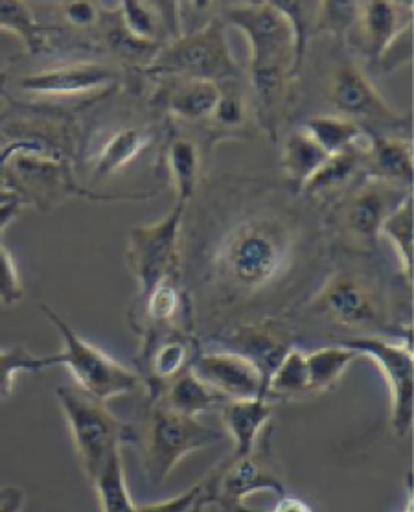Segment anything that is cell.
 I'll return each instance as SVG.
<instances>
[{"label":"cell","instance_id":"1","mask_svg":"<svg viewBox=\"0 0 414 512\" xmlns=\"http://www.w3.org/2000/svg\"><path fill=\"white\" fill-rule=\"evenodd\" d=\"M293 245L288 222L267 214L243 220L219 245V279L230 290L258 293L286 271Z\"/></svg>","mask_w":414,"mask_h":512},{"label":"cell","instance_id":"2","mask_svg":"<svg viewBox=\"0 0 414 512\" xmlns=\"http://www.w3.org/2000/svg\"><path fill=\"white\" fill-rule=\"evenodd\" d=\"M56 398L69 424L85 478L92 485L107 465L122 455V444L129 441L131 428L107 404L81 393L78 387L59 385Z\"/></svg>","mask_w":414,"mask_h":512},{"label":"cell","instance_id":"3","mask_svg":"<svg viewBox=\"0 0 414 512\" xmlns=\"http://www.w3.org/2000/svg\"><path fill=\"white\" fill-rule=\"evenodd\" d=\"M41 314H45L46 319L56 326L59 336L63 339L61 352L46 354L48 367H67L81 393L107 404L116 396L135 393L142 385V378L137 371L129 369L124 363L105 354L104 350L81 338L56 310L41 304Z\"/></svg>","mask_w":414,"mask_h":512},{"label":"cell","instance_id":"4","mask_svg":"<svg viewBox=\"0 0 414 512\" xmlns=\"http://www.w3.org/2000/svg\"><path fill=\"white\" fill-rule=\"evenodd\" d=\"M221 437V431L196 417H186L153 402L137 439L144 476L150 485L159 487L184 457L219 443Z\"/></svg>","mask_w":414,"mask_h":512},{"label":"cell","instance_id":"5","mask_svg":"<svg viewBox=\"0 0 414 512\" xmlns=\"http://www.w3.org/2000/svg\"><path fill=\"white\" fill-rule=\"evenodd\" d=\"M146 70L153 76L175 80H238V67L230 54L223 24L208 21L203 28L159 48Z\"/></svg>","mask_w":414,"mask_h":512},{"label":"cell","instance_id":"6","mask_svg":"<svg viewBox=\"0 0 414 512\" xmlns=\"http://www.w3.org/2000/svg\"><path fill=\"white\" fill-rule=\"evenodd\" d=\"M207 498L221 507H238L258 492L276 498L288 494L282 466L273 452V426H269L249 454L229 455L207 478Z\"/></svg>","mask_w":414,"mask_h":512},{"label":"cell","instance_id":"7","mask_svg":"<svg viewBox=\"0 0 414 512\" xmlns=\"http://www.w3.org/2000/svg\"><path fill=\"white\" fill-rule=\"evenodd\" d=\"M227 19L242 30L251 48V70L293 72L300 65L297 32L275 2H249L227 12Z\"/></svg>","mask_w":414,"mask_h":512},{"label":"cell","instance_id":"8","mask_svg":"<svg viewBox=\"0 0 414 512\" xmlns=\"http://www.w3.org/2000/svg\"><path fill=\"white\" fill-rule=\"evenodd\" d=\"M2 185L13 190L21 203L46 210L72 196L78 188L65 157L17 150L2 172Z\"/></svg>","mask_w":414,"mask_h":512},{"label":"cell","instance_id":"9","mask_svg":"<svg viewBox=\"0 0 414 512\" xmlns=\"http://www.w3.org/2000/svg\"><path fill=\"white\" fill-rule=\"evenodd\" d=\"M357 356H368L378 365L391 395V426L396 437H405L413 428L414 360L413 338L389 341L359 338L343 343Z\"/></svg>","mask_w":414,"mask_h":512},{"label":"cell","instance_id":"10","mask_svg":"<svg viewBox=\"0 0 414 512\" xmlns=\"http://www.w3.org/2000/svg\"><path fill=\"white\" fill-rule=\"evenodd\" d=\"M184 209V205L177 203L159 222L138 225L129 233L127 262L137 279L142 299L159 282L170 279L177 258Z\"/></svg>","mask_w":414,"mask_h":512},{"label":"cell","instance_id":"11","mask_svg":"<svg viewBox=\"0 0 414 512\" xmlns=\"http://www.w3.org/2000/svg\"><path fill=\"white\" fill-rule=\"evenodd\" d=\"M311 310L326 321L356 330H387L389 314L378 291L363 280L339 273L322 284Z\"/></svg>","mask_w":414,"mask_h":512},{"label":"cell","instance_id":"12","mask_svg":"<svg viewBox=\"0 0 414 512\" xmlns=\"http://www.w3.org/2000/svg\"><path fill=\"white\" fill-rule=\"evenodd\" d=\"M118 78V70L107 63L74 61L24 74L15 82V89L39 100H76L109 91Z\"/></svg>","mask_w":414,"mask_h":512},{"label":"cell","instance_id":"13","mask_svg":"<svg viewBox=\"0 0 414 512\" xmlns=\"http://www.w3.org/2000/svg\"><path fill=\"white\" fill-rule=\"evenodd\" d=\"M190 369L227 400L262 395V378L258 369L242 354L232 350H214L197 354Z\"/></svg>","mask_w":414,"mask_h":512},{"label":"cell","instance_id":"14","mask_svg":"<svg viewBox=\"0 0 414 512\" xmlns=\"http://www.w3.org/2000/svg\"><path fill=\"white\" fill-rule=\"evenodd\" d=\"M330 96L341 117L352 120L361 118L381 124L402 122V115L381 96L374 83L354 63L345 65L335 74Z\"/></svg>","mask_w":414,"mask_h":512},{"label":"cell","instance_id":"15","mask_svg":"<svg viewBox=\"0 0 414 512\" xmlns=\"http://www.w3.org/2000/svg\"><path fill=\"white\" fill-rule=\"evenodd\" d=\"M409 192L381 179H372L367 187L357 190L346 209L345 222L348 233L363 245H374L380 238L381 225L389 218Z\"/></svg>","mask_w":414,"mask_h":512},{"label":"cell","instance_id":"16","mask_svg":"<svg viewBox=\"0 0 414 512\" xmlns=\"http://www.w3.org/2000/svg\"><path fill=\"white\" fill-rule=\"evenodd\" d=\"M293 336L288 328L275 321H264L254 325L243 326L236 330L229 339L232 352L245 356L258 369L262 378V395L265 398L267 382L275 373L278 363L293 349Z\"/></svg>","mask_w":414,"mask_h":512},{"label":"cell","instance_id":"17","mask_svg":"<svg viewBox=\"0 0 414 512\" xmlns=\"http://www.w3.org/2000/svg\"><path fill=\"white\" fill-rule=\"evenodd\" d=\"M223 430L234 443V455L249 454L275 417V406L267 398H240L225 400L219 408Z\"/></svg>","mask_w":414,"mask_h":512},{"label":"cell","instance_id":"18","mask_svg":"<svg viewBox=\"0 0 414 512\" xmlns=\"http://www.w3.org/2000/svg\"><path fill=\"white\" fill-rule=\"evenodd\" d=\"M151 393L153 402H159L164 408L196 419H199V415L219 411L227 400L207 382H203L192 369H186L166 384L153 387Z\"/></svg>","mask_w":414,"mask_h":512},{"label":"cell","instance_id":"19","mask_svg":"<svg viewBox=\"0 0 414 512\" xmlns=\"http://www.w3.org/2000/svg\"><path fill=\"white\" fill-rule=\"evenodd\" d=\"M400 6L387 0H370L359 4V26L363 32V41L372 59H383L394 47V43L409 30V24L402 23Z\"/></svg>","mask_w":414,"mask_h":512},{"label":"cell","instance_id":"20","mask_svg":"<svg viewBox=\"0 0 414 512\" xmlns=\"http://www.w3.org/2000/svg\"><path fill=\"white\" fill-rule=\"evenodd\" d=\"M151 142L153 133L150 129H118L105 140L102 148L94 155L89 168L91 181L102 183L105 179L122 172L126 166L140 157V153L146 152Z\"/></svg>","mask_w":414,"mask_h":512},{"label":"cell","instance_id":"21","mask_svg":"<svg viewBox=\"0 0 414 512\" xmlns=\"http://www.w3.org/2000/svg\"><path fill=\"white\" fill-rule=\"evenodd\" d=\"M218 102L219 85L208 80H175L162 96L170 115L190 122L212 118Z\"/></svg>","mask_w":414,"mask_h":512},{"label":"cell","instance_id":"22","mask_svg":"<svg viewBox=\"0 0 414 512\" xmlns=\"http://www.w3.org/2000/svg\"><path fill=\"white\" fill-rule=\"evenodd\" d=\"M368 155L378 172V179L394 187L413 185V144L392 137H372Z\"/></svg>","mask_w":414,"mask_h":512},{"label":"cell","instance_id":"23","mask_svg":"<svg viewBox=\"0 0 414 512\" xmlns=\"http://www.w3.org/2000/svg\"><path fill=\"white\" fill-rule=\"evenodd\" d=\"M357 358H359L357 352L348 349L343 343L308 352L306 354L308 395L324 393L330 387H334Z\"/></svg>","mask_w":414,"mask_h":512},{"label":"cell","instance_id":"24","mask_svg":"<svg viewBox=\"0 0 414 512\" xmlns=\"http://www.w3.org/2000/svg\"><path fill=\"white\" fill-rule=\"evenodd\" d=\"M330 155L322 150L321 146L311 139L306 131H295L289 135L284 148H282V166L288 175L291 185L304 188L322 163Z\"/></svg>","mask_w":414,"mask_h":512},{"label":"cell","instance_id":"25","mask_svg":"<svg viewBox=\"0 0 414 512\" xmlns=\"http://www.w3.org/2000/svg\"><path fill=\"white\" fill-rule=\"evenodd\" d=\"M0 32L17 35L30 54H39L50 43V30L35 19L30 4L0 0Z\"/></svg>","mask_w":414,"mask_h":512},{"label":"cell","instance_id":"26","mask_svg":"<svg viewBox=\"0 0 414 512\" xmlns=\"http://www.w3.org/2000/svg\"><path fill=\"white\" fill-rule=\"evenodd\" d=\"M166 163L172 175L173 188L177 190V203L186 207L194 196L201 170V155L196 142L190 139L173 140L166 152Z\"/></svg>","mask_w":414,"mask_h":512},{"label":"cell","instance_id":"27","mask_svg":"<svg viewBox=\"0 0 414 512\" xmlns=\"http://www.w3.org/2000/svg\"><path fill=\"white\" fill-rule=\"evenodd\" d=\"M304 131L328 155L352 152L363 137V129L356 120L346 117H315L304 124Z\"/></svg>","mask_w":414,"mask_h":512},{"label":"cell","instance_id":"28","mask_svg":"<svg viewBox=\"0 0 414 512\" xmlns=\"http://www.w3.org/2000/svg\"><path fill=\"white\" fill-rule=\"evenodd\" d=\"M194 358L196 354L192 352L190 339L162 338L150 352L151 389L190 369Z\"/></svg>","mask_w":414,"mask_h":512},{"label":"cell","instance_id":"29","mask_svg":"<svg viewBox=\"0 0 414 512\" xmlns=\"http://www.w3.org/2000/svg\"><path fill=\"white\" fill-rule=\"evenodd\" d=\"M380 236L391 242L402 264L403 275L413 286V194L392 210L381 225Z\"/></svg>","mask_w":414,"mask_h":512},{"label":"cell","instance_id":"30","mask_svg":"<svg viewBox=\"0 0 414 512\" xmlns=\"http://www.w3.org/2000/svg\"><path fill=\"white\" fill-rule=\"evenodd\" d=\"M98 494L102 512H137V503L127 490L126 472L122 455L115 457L104 472L92 483Z\"/></svg>","mask_w":414,"mask_h":512},{"label":"cell","instance_id":"31","mask_svg":"<svg viewBox=\"0 0 414 512\" xmlns=\"http://www.w3.org/2000/svg\"><path fill=\"white\" fill-rule=\"evenodd\" d=\"M282 396V398H293V396L308 395V373H306V352L299 349H291L282 358L271 374L267 382V396Z\"/></svg>","mask_w":414,"mask_h":512},{"label":"cell","instance_id":"32","mask_svg":"<svg viewBox=\"0 0 414 512\" xmlns=\"http://www.w3.org/2000/svg\"><path fill=\"white\" fill-rule=\"evenodd\" d=\"M45 369H48L46 356H35L21 345L0 349V398H10L17 374L43 373Z\"/></svg>","mask_w":414,"mask_h":512},{"label":"cell","instance_id":"33","mask_svg":"<svg viewBox=\"0 0 414 512\" xmlns=\"http://www.w3.org/2000/svg\"><path fill=\"white\" fill-rule=\"evenodd\" d=\"M151 325H170L183 310V295L172 279H164L142 299Z\"/></svg>","mask_w":414,"mask_h":512},{"label":"cell","instance_id":"34","mask_svg":"<svg viewBox=\"0 0 414 512\" xmlns=\"http://www.w3.org/2000/svg\"><path fill=\"white\" fill-rule=\"evenodd\" d=\"M357 163H359L357 150L330 155L322 163L321 168L311 175L310 181L304 185L302 190L315 194L322 190L341 187L345 181H348V177L356 172Z\"/></svg>","mask_w":414,"mask_h":512},{"label":"cell","instance_id":"35","mask_svg":"<svg viewBox=\"0 0 414 512\" xmlns=\"http://www.w3.org/2000/svg\"><path fill=\"white\" fill-rule=\"evenodd\" d=\"M122 28L127 34L142 43L157 45L159 37V15L144 2H122Z\"/></svg>","mask_w":414,"mask_h":512},{"label":"cell","instance_id":"36","mask_svg":"<svg viewBox=\"0 0 414 512\" xmlns=\"http://www.w3.org/2000/svg\"><path fill=\"white\" fill-rule=\"evenodd\" d=\"M219 102L212 118L223 128H238L247 118V102L238 80L218 83Z\"/></svg>","mask_w":414,"mask_h":512},{"label":"cell","instance_id":"37","mask_svg":"<svg viewBox=\"0 0 414 512\" xmlns=\"http://www.w3.org/2000/svg\"><path fill=\"white\" fill-rule=\"evenodd\" d=\"M24 299V286L12 253L0 244V304L15 306Z\"/></svg>","mask_w":414,"mask_h":512},{"label":"cell","instance_id":"38","mask_svg":"<svg viewBox=\"0 0 414 512\" xmlns=\"http://www.w3.org/2000/svg\"><path fill=\"white\" fill-rule=\"evenodd\" d=\"M205 492H207V481L201 479L196 485H192L190 489L173 496L170 500L140 503L137 505V512H194L197 505L205 498Z\"/></svg>","mask_w":414,"mask_h":512},{"label":"cell","instance_id":"39","mask_svg":"<svg viewBox=\"0 0 414 512\" xmlns=\"http://www.w3.org/2000/svg\"><path fill=\"white\" fill-rule=\"evenodd\" d=\"M319 8H321V24L334 30L354 24L359 13L357 2H322Z\"/></svg>","mask_w":414,"mask_h":512},{"label":"cell","instance_id":"40","mask_svg":"<svg viewBox=\"0 0 414 512\" xmlns=\"http://www.w3.org/2000/svg\"><path fill=\"white\" fill-rule=\"evenodd\" d=\"M61 17L74 28H89L98 21V8L94 2H61L58 4Z\"/></svg>","mask_w":414,"mask_h":512},{"label":"cell","instance_id":"41","mask_svg":"<svg viewBox=\"0 0 414 512\" xmlns=\"http://www.w3.org/2000/svg\"><path fill=\"white\" fill-rule=\"evenodd\" d=\"M227 509V507H225ZM229 512H313L311 511L310 505L299 500V498H293V496H282V498H276V503L269 509V511H260V509H254L249 507L247 503L238 505V507H232L227 509Z\"/></svg>","mask_w":414,"mask_h":512},{"label":"cell","instance_id":"42","mask_svg":"<svg viewBox=\"0 0 414 512\" xmlns=\"http://www.w3.org/2000/svg\"><path fill=\"white\" fill-rule=\"evenodd\" d=\"M26 492L19 485L0 487V512H23Z\"/></svg>","mask_w":414,"mask_h":512},{"label":"cell","instance_id":"43","mask_svg":"<svg viewBox=\"0 0 414 512\" xmlns=\"http://www.w3.org/2000/svg\"><path fill=\"white\" fill-rule=\"evenodd\" d=\"M21 207H23V203H19V201L6 203V205H2V207H0V236H2V233L10 227V223L19 216Z\"/></svg>","mask_w":414,"mask_h":512},{"label":"cell","instance_id":"44","mask_svg":"<svg viewBox=\"0 0 414 512\" xmlns=\"http://www.w3.org/2000/svg\"><path fill=\"white\" fill-rule=\"evenodd\" d=\"M194 512H229L225 507H221L216 501L208 500L207 492H205V498L201 500V503L197 505V509Z\"/></svg>","mask_w":414,"mask_h":512},{"label":"cell","instance_id":"45","mask_svg":"<svg viewBox=\"0 0 414 512\" xmlns=\"http://www.w3.org/2000/svg\"><path fill=\"white\" fill-rule=\"evenodd\" d=\"M13 201H19V203H21V199H19V196H17L13 190L0 185V207L6 205V203H13Z\"/></svg>","mask_w":414,"mask_h":512}]
</instances>
